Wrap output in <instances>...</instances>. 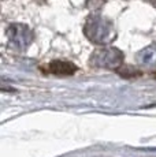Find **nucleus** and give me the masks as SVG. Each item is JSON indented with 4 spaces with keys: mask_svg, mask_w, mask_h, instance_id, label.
I'll list each match as a JSON object with an SVG mask.
<instances>
[{
    "mask_svg": "<svg viewBox=\"0 0 156 157\" xmlns=\"http://www.w3.org/2000/svg\"><path fill=\"white\" fill-rule=\"evenodd\" d=\"M77 70L78 67L76 64L70 62H62V60H53L48 66V71L55 75H73L74 72H77Z\"/></svg>",
    "mask_w": 156,
    "mask_h": 157,
    "instance_id": "nucleus-1",
    "label": "nucleus"
}]
</instances>
